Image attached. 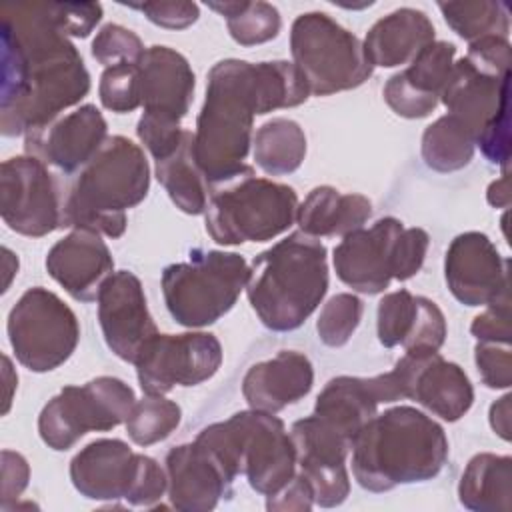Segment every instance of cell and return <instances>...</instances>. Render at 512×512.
I'll return each mask as SVG.
<instances>
[{"label":"cell","instance_id":"cell-1","mask_svg":"<svg viewBox=\"0 0 512 512\" xmlns=\"http://www.w3.org/2000/svg\"><path fill=\"white\" fill-rule=\"evenodd\" d=\"M0 132L18 136L52 122L90 90L76 46L56 24L50 2L2 6Z\"/></svg>","mask_w":512,"mask_h":512},{"label":"cell","instance_id":"cell-2","mask_svg":"<svg viewBox=\"0 0 512 512\" xmlns=\"http://www.w3.org/2000/svg\"><path fill=\"white\" fill-rule=\"evenodd\" d=\"M264 114L258 62L228 58L210 68L194 132V156L210 188L254 170L244 160L252 144L254 116Z\"/></svg>","mask_w":512,"mask_h":512},{"label":"cell","instance_id":"cell-3","mask_svg":"<svg viewBox=\"0 0 512 512\" xmlns=\"http://www.w3.org/2000/svg\"><path fill=\"white\" fill-rule=\"evenodd\" d=\"M352 474L370 492L438 476L448 458L444 428L412 406L372 416L352 438Z\"/></svg>","mask_w":512,"mask_h":512},{"label":"cell","instance_id":"cell-4","mask_svg":"<svg viewBox=\"0 0 512 512\" xmlns=\"http://www.w3.org/2000/svg\"><path fill=\"white\" fill-rule=\"evenodd\" d=\"M148 188L144 150L126 136H108L78 172L60 180L62 228L120 238L126 232V210L138 206Z\"/></svg>","mask_w":512,"mask_h":512},{"label":"cell","instance_id":"cell-5","mask_svg":"<svg viewBox=\"0 0 512 512\" xmlns=\"http://www.w3.org/2000/svg\"><path fill=\"white\" fill-rule=\"evenodd\" d=\"M244 288L266 328H300L328 292L326 246L302 230L292 232L254 256Z\"/></svg>","mask_w":512,"mask_h":512},{"label":"cell","instance_id":"cell-6","mask_svg":"<svg viewBox=\"0 0 512 512\" xmlns=\"http://www.w3.org/2000/svg\"><path fill=\"white\" fill-rule=\"evenodd\" d=\"M236 480L246 476L262 496L276 494L296 474V450L284 422L272 412L242 410L224 422L202 428L196 436Z\"/></svg>","mask_w":512,"mask_h":512},{"label":"cell","instance_id":"cell-7","mask_svg":"<svg viewBox=\"0 0 512 512\" xmlns=\"http://www.w3.org/2000/svg\"><path fill=\"white\" fill-rule=\"evenodd\" d=\"M298 212L292 186L258 178L254 170L210 190L204 210L206 232L222 246L264 242L286 232Z\"/></svg>","mask_w":512,"mask_h":512},{"label":"cell","instance_id":"cell-8","mask_svg":"<svg viewBox=\"0 0 512 512\" xmlns=\"http://www.w3.org/2000/svg\"><path fill=\"white\" fill-rule=\"evenodd\" d=\"M248 280L238 252L192 250L188 262L162 272V294L170 316L186 328H204L232 310Z\"/></svg>","mask_w":512,"mask_h":512},{"label":"cell","instance_id":"cell-9","mask_svg":"<svg viewBox=\"0 0 512 512\" xmlns=\"http://www.w3.org/2000/svg\"><path fill=\"white\" fill-rule=\"evenodd\" d=\"M290 52L314 96L358 88L374 72L362 40L326 12H306L292 22Z\"/></svg>","mask_w":512,"mask_h":512},{"label":"cell","instance_id":"cell-10","mask_svg":"<svg viewBox=\"0 0 512 512\" xmlns=\"http://www.w3.org/2000/svg\"><path fill=\"white\" fill-rule=\"evenodd\" d=\"M134 402V390L114 376L64 386L38 416L40 438L48 448L66 452L90 430L106 432L126 422Z\"/></svg>","mask_w":512,"mask_h":512},{"label":"cell","instance_id":"cell-11","mask_svg":"<svg viewBox=\"0 0 512 512\" xmlns=\"http://www.w3.org/2000/svg\"><path fill=\"white\" fill-rule=\"evenodd\" d=\"M8 340L16 360L32 372H50L78 346L80 326L68 304L54 292L28 288L8 314Z\"/></svg>","mask_w":512,"mask_h":512},{"label":"cell","instance_id":"cell-12","mask_svg":"<svg viewBox=\"0 0 512 512\" xmlns=\"http://www.w3.org/2000/svg\"><path fill=\"white\" fill-rule=\"evenodd\" d=\"M222 364L220 340L210 332L156 334L138 352L134 366L144 394H168L174 386H198Z\"/></svg>","mask_w":512,"mask_h":512},{"label":"cell","instance_id":"cell-13","mask_svg":"<svg viewBox=\"0 0 512 512\" xmlns=\"http://www.w3.org/2000/svg\"><path fill=\"white\" fill-rule=\"evenodd\" d=\"M0 214L4 224L22 236L40 238L62 228L60 178L30 154L4 160L0 166Z\"/></svg>","mask_w":512,"mask_h":512},{"label":"cell","instance_id":"cell-14","mask_svg":"<svg viewBox=\"0 0 512 512\" xmlns=\"http://www.w3.org/2000/svg\"><path fill=\"white\" fill-rule=\"evenodd\" d=\"M290 438L298 472L312 486L314 504L322 508L340 506L350 494L346 470L350 440L316 414L296 420L290 428Z\"/></svg>","mask_w":512,"mask_h":512},{"label":"cell","instance_id":"cell-15","mask_svg":"<svg viewBox=\"0 0 512 512\" xmlns=\"http://www.w3.org/2000/svg\"><path fill=\"white\" fill-rule=\"evenodd\" d=\"M404 224L394 216L376 220L342 236L334 248L336 276L356 292L380 294L396 278L398 246Z\"/></svg>","mask_w":512,"mask_h":512},{"label":"cell","instance_id":"cell-16","mask_svg":"<svg viewBox=\"0 0 512 512\" xmlns=\"http://www.w3.org/2000/svg\"><path fill=\"white\" fill-rule=\"evenodd\" d=\"M402 398L414 400L446 422L460 420L474 402V388L466 372L438 352L404 354L392 368Z\"/></svg>","mask_w":512,"mask_h":512},{"label":"cell","instance_id":"cell-17","mask_svg":"<svg viewBox=\"0 0 512 512\" xmlns=\"http://www.w3.org/2000/svg\"><path fill=\"white\" fill-rule=\"evenodd\" d=\"M444 278L464 306H488L508 296L506 260L482 232L458 234L444 258Z\"/></svg>","mask_w":512,"mask_h":512},{"label":"cell","instance_id":"cell-18","mask_svg":"<svg viewBox=\"0 0 512 512\" xmlns=\"http://www.w3.org/2000/svg\"><path fill=\"white\" fill-rule=\"evenodd\" d=\"M98 322L106 346L124 362L136 360L142 346L158 334L148 312L142 282L130 270L112 272L98 292Z\"/></svg>","mask_w":512,"mask_h":512},{"label":"cell","instance_id":"cell-19","mask_svg":"<svg viewBox=\"0 0 512 512\" xmlns=\"http://www.w3.org/2000/svg\"><path fill=\"white\" fill-rule=\"evenodd\" d=\"M108 138V124L94 104H84L24 134L26 154L54 166L62 176L78 172Z\"/></svg>","mask_w":512,"mask_h":512},{"label":"cell","instance_id":"cell-20","mask_svg":"<svg viewBox=\"0 0 512 512\" xmlns=\"http://www.w3.org/2000/svg\"><path fill=\"white\" fill-rule=\"evenodd\" d=\"M166 478L170 506L182 512H208L224 496L232 494L234 478L228 474L218 456L194 440L174 446L166 454Z\"/></svg>","mask_w":512,"mask_h":512},{"label":"cell","instance_id":"cell-21","mask_svg":"<svg viewBox=\"0 0 512 512\" xmlns=\"http://www.w3.org/2000/svg\"><path fill=\"white\" fill-rule=\"evenodd\" d=\"M376 330L382 346H404L408 354L438 352L448 332L438 304L430 298L414 296L406 288L380 298Z\"/></svg>","mask_w":512,"mask_h":512},{"label":"cell","instance_id":"cell-22","mask_svg":"<svg viewBox=\"0 0 512 512\" xmlns=\"http://www.w3.org/2000/svg\"><path fill=\"white\" fill-rule=\"evenodd\" d=\"M456 46L434 40L424 46L406 70L394 74L384 84L386 104L402 118H424L440 102V92L454 66Z\"/></svg>","mask_w":512,"mask_h":512},{"label":"cell","instance_id":"cell-23","mask_svg":"<svg viewBox=\"0 0 512 512\" xmlns=\"http://www.w3.org/2000/svg\"><path fill=\"white\" fill-rule=\"evenodd\" d=\"M396 400H402V392L392 370L372 378L336 376L318 394L314 414L324 418L352 444L356 432L378 414V404Z\"/></svg>","mask_w":512,"mask_h":512},{"label":"cell","instance_id":"cell-24","mask_svg":"<svg viewBox=\"0 0 512 512\" xmlns=\"http://www.w3.org/2000/svg\"><path fill=\"white\" fill-rule=\"evenodd\" d=\"M48 274L80 302H92L114 272V258L100 234L74 228L46 254Z\"/></svg>","mask_w":512,"mask_h":512},{"label":"cell","instance_id":"cell-25","mask_svg":"<svg viewBox=\"0 0 512 512\" xmlns=\"http://www.w3.org/2000/svg\"><path fill=\"white\" fill-rule=\"evenodd\" d=\"M140 458L142 454L124 440L98 438L70 460V480L84 498L126 500L134 488Z\"/></svg>","mask_w":512,"mask_h":512},{"label":"cell","instance_id":"cell-26","mask_svg":"<svg viewBox=\"0 0 512 512\" xmlns=\"http://www.w3.org/2000/svg\"><path fill=\"white\" fill-rule=\"evenodd\" d=\"M144 114L180 122L194 98V72L188 60L168 46L146 48L138 62Z\"/></svg>","mask_w":512,"mask_h":512},{"label":"cell","instance_id":"cell-27","mask_svg":"<svg viewBox=\"0 0 512 512\" xmlns=\"http://www.w3.org/2000/svg\"><path fill=\"white\" fill-rule=\"evenodd\" d=\"M508 86L510 72L482 68L464 56L454 62L440 102L478 138L484 124L508 102Z\"/></svg>","mask_w":512,"mask_h":512},{"label":"cell","instance_id":"cell-28","mask_svg":"<svg viewBox=\"0 0 512 512\" xmlns=\"http://www.w3.org/2000/svg\"><path fill=\"white\" fill-rule=\"evenodd\" d=\"M312 384L314 368L308 356L298 350H282L248 368L242 380V396L250 408L274 414L302 400Z\"/></svg>","mask_w":512,"mask_h":512},{"label":"cell","instance_id":"cell-29","mask_svg":"<svg viewBox=\"0 0 512 512\" xmlns=\"http://www.w3.org/2000/svg\"><path fill=\"white\" fill-rule=\"evenodd\" d=\"M434 24L416 8H398L368 30L362 46L372 66L394 68L410 64L414 56L434 42Z\"/></svg>","mask_w":512,"mask_h":512},{"label":"cell","instance_id":"cell-30","mask_svg":"<svg viewBox=\"0 0 512 512\" xmlns=\"http://www.w3.org/2000/svg\"><path fill=\"white\" fill-rule=\"evenodd\" d=\"M372 216V202L362 194H342L332 186H316L298 204L296 222L302 232L324 236H346L364 226Z\"/></svg>","mask_w":512,"mask_h":512},{"label":"cell","instance_id":"cell-31","mask_svg":"<svg viewBox=\"0 0 512 512\" xmlns=\"http://www.w3.org/2000/svg\"><path fill=\"white\" fill-rule=\"evenodd\" d=\"M460 504L474 512H508L512 506V458L480 452L466 464L458 484Z\"/></svg>","mask_w":512,"mask_h":512},{"label":"cell","instance_id":"cell-32","mask_svg":"<svg viewBox=\"0 0 512 512\" xmlns=\"http://www.w3.org/2000/svg\"><path fill=\"white\" fill-rule=\"evenodd\" d=\"M156 162V178L168 192L170 200L186 214H204L210 184L194 156V132L184 130L182 142L174 152Z\"/></svg>","mask_w":512,"mask_h":512},{"label":"cell","instance_id":"cell-33","mask_svg":"<svg viewBox=\"0 0 512 512\" xmlns=\"http://www.w3.org/2000/svg\"><path fill=\"white\" fill-rule=\"evenodd\" d=\"M254 160L270 176L290 174L300 168L306 156V134L290 118H272L264 122L254 138Z\"/></svg>","mask_w":512,"mask_h":512},{"label":"cell","instance_id":"cell-34","mask_svg":"<svg viewBox=\"0 0 512 512\" xmlns=\"http://www.w3.org/2000/svg\"><path fill=\"white\" fill-rule=\"evenodd\" d=\"M476 148L472 130L456 116L444 114L422 134V160L436 172H456L470 164Z\"/></svg>","mask_w":512,"mask_h":512},{"label":"cell","instance_id":"cell-35","mask_svg":"<svg viewBox=\"0 0 512 512\" xmlns=\"http://www.w3.org/2000/svg\"><path fill=\"white\" fill-rule=\"evenodd\" d=\"M446 24L464 40L474 42L486 36L508 38L510 8L494 0H464V2H438Z\"/></svg>","mask_w":512,"mask_h":512},{"label":"cell","instance_id":"cell-36","mask_svg":"<svg viewBox=\"0 0 512 512\" xmlns=\"http://www.w3.org/2000/svg\"><path fill=\"white\" fill-rule=\"evenodd\" d=\"M208 8L216 10L226 18V26L230 36L240 46H256L264 44L278 36L282 18L276 6L268 2H250V0H224L206 2Z\"/></svg>","mask_w":512,"mask_h":512},{"label":"cell","instance_id":"cell-37","mask_svg":"<svg viewBox=\"0 0 512 512\" xmlns=\"http://www.w3.org/2000/svg\"><path fill=\"white\" fill-rule=\"evenodd\" d=\"M180 418L182 410L176 402L158 394H146L134 402L124 424L134 444L152 446L166 440L178 428Z\"/></svg>","mask_w":512,"mask_h":512},{"label":"cell","instance_id":"cell-38","mask_svg":"<svg viewBox=\"0 0 512 512\" xmlns=\"http://www.w3.org/2000/svg\"><path fill=\"white\" fill-rule=\"evenodd\" d=\"M362 312H364V304L358 296L350 292L334 294L322 306L320 316L316 320L318 338L330 348L344 346L356 332L362 320Z\"/></svg>","mask_w":512,"mask_h":512},{"label":"cell","instance_id":"cell-39","mask_svg":"<svg viewBox=\"0 0 512 512\" xmlns=\"http://www.w3.org/2000/svg\"><path fill=\"white\" fill-rule=\"evenodd\" d=\"M100 102L104 108L126 114L142 106L140 102V72L138 64H116L104 68L98 86Z\"/></svg>","mask_w":512,"mask_h":512},{"label":"cell","instance_id":"cell-40","mask_svg":"<svg viewBox=\"0 0 512 512\" xmlns=\"http://www.w3.org/2000/svg\"><path fill=\"white\" fill-rule=\"evenodd\" d=\"M144 52L146 48L138 34L120 24L102 26L92 40V56L106 68L124 62L138 64Z\"/></svg>","mask_w":512,"mask_h":512},{"label":"cell","instance_id":"cell-41","mask_svg":"<svg viewBox=\"0 0 512 512\" xmlns=\"http://www.w3.org/2000/svg\"><path fill=\"white\" fill-rule=\"evenodd\" d=\"M474 360L482 384L494 390L508 388L512 384V352L510 344L478 342L474 348Z\"/></svg>","mask_w":512,"mask_h":512},{"label":"cell","instance_id":"cell-42","mask_svg":"<svg viewBox=\"0 0 512 512\" xmlns=\"http://www.w3.org/2000/svg\"><path fill=\"white\" fill-rule=\"evenodd\" d=\"M136 134L140 142L148 148L152 158L160 160L178 148L184 136V128H180V122H172L142 112L136 126Z\"/></svg>","mask_w":512,"mask_h":512},{"label":"cell","instance_id":"cell-43","mask_svg":"<svg viewBox=\"0 0 512 512\" xmlns=\"http://www.w3.org/2000/svg\"><path fill=\"white\" fill-rule=\"evenodd\" d=\"M128 8L142 12L152 24L168 30H184L192 26L198 16L200 8L196 2L186 0H166V2H130Z\"/></svg>","mask_w":512,"mask_h":512},{"label":"cell","instance_id":"cell-44","mask_svg":"<svg viewBox=\"0 0 512 512\" xmlns=\"http://www.w3.org/2000/svg\"><path fill=\"white\" fill-rule=\"evenodd\" d=\"M484 158L492 164L508 168L510 160V104L506 102L482 128L476 138Z\"/></svg>","mask_w":512,"mask_h":512},{"label":"cell","instance_id":"cell-45","mask_svg":"<svg viewBox=\"0 0 512 512\" xmlns=\"http://www.w3.org/2000/svg\"><path fill=\"white\" fill-rule=\"evenodd\" d=\"M50 12L66 36L86 38L102 20L98 2H50Z\"/></svg>","mask_w":512,"mask_h":512},{"label":"cell","instance_id":"cell-46","mask_svg":"<svg viewBox=\"0 0 512 512\" xmlns=\"http://www.w3.org/2000/svg\"><path fill=\"white\" fill-rule=\"evenodd\" d=\"M470 332L478 342L510 344V298L504 296L488 304V308L474 318Z\"/></svg>","mask_w":512,"mask_h":512},{"label":"cell","instance_id":"cell-47","mask_svg":"<svg viewBox=\"0 0 512 512\" xmlns=\"http://www.w3.org/2000/svg\"><path fill=\"white\" fill-rule=\"evenodd\" d=\"M166 488H168L166 470L154 458L142 454L138 476L126 502L132 506H154L164 496Z\"/></svg>","mask_w":512,"mask_h":512},{"label":"cell","instance_id":"cell-48","mask_svg":"<svg viewBox=\"0 0 512 512\" xmlns=\"http://www.w3.org/2000/svg\"><path fill=\"white\" fill-rule=\"evenodd\" d=\"M430 236L422 228H404L400 246H398V268H396V278L398 282L410 280L416 272H420L426 252H428Z\"/></svg>","mask_w":512,"mask_h":512},{"label":"cell","instance_id":"cell-49","mask_svg":"<svg viewBox=\"0 0 512 512\" xmlns=\"http://www.w3.org/2000/svg\"><path fill=\"white\" fill-rule=\"evenodd\" d=\"M314 506V492L308 480L296 472L292 480L276 494L266 496V508L272 512H308Z\"/></svg>","mask_w":512,"mask_h":512},{"label":"cell","instance_id":"cell-50","mask_svg":"<svg viewBox=\"0 0 512 512\" xmlns=\"http://www.w3.org/2000/svg\"><path fill=\"white\" fill-rule=\"evenodd\" d=\"M30 468L24 456L18 452H2V508H8L10 500H16L28 486Z\"/></svg>","mask_w":512,"mask_h":512},{"label":"cell","instance_id":"cell-51","mask_svg":"<svg viewBox=\"0 0 512 512\" xmlns=\"http://www.w3.org/2000/svg\"><path fill=\"white\" fill-rule=\"evenodd\" d=\"M510 400V394H504L490 406V426L502 440H510Z\"/></svg>","mask_w":512,"mask_h":512},{"label":"cell","instance_id":"cell-52","mask_svg":"<svg viewBox=\"0 0 512 512\" xmlns=\"http://www.w3.org/2000/svg\"><path fill=\"white\" fill-rule=\"evenodd\" d=\"M508 174L504 172L502 178L494 180L490 186H488V192H486V198L492 206L496 208H506L510 204V186H508Z\"/></svg>","mask_w":512,"mask_h":512}]
</instances>
